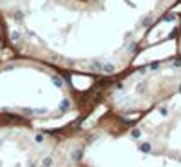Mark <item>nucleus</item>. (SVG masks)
Returning a JSON list of instances; mask_svg holds the SVG:
<instances>
[{"label": "nucleus", "instance_id": "obj_1", "mask_svg": "<svg viewBox=\"0 0 181 167\" xmlns=\"http://www.w3.org/2000/svg\"><path fill=\"white\" fill-rule=\"evenodd\" d=\"M16 55V51L11 46V40H9L7 35V27H6V20L0 15V62H4L6 58H13Z\"/></svg>", "mask_w": 181, "mask_h": 167}, {"label": "nucleus", "instance_id": "obj_2", "mask_svg": "<svg viewBox=\"0 0 181 167\" xmlns=\"http://www.w3.org/2000/svg\"><path fill=\"white\" fill-rule=\"evenodd\" d=\"M140 149L143 151V153H147V151H150V145H149V144H143V145L140 147Z\"/></svg>", "mask_w": 181, "mask_h": 167}]
</instances>
